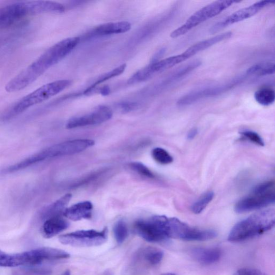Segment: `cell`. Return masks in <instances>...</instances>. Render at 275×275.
<instances>
[{
  "instance_id": "cell-1",
  "label": "cell",
  "mask_w": 275,
  "mask_h": 275,
  "mask_svg": "<svg viewBox=\"0 0 275 275\" xmlns=\"http://www.w3.org/2000/svg\"><path fill=\"white\" fill-rule=\"evenodd\" d=\"M65 6L50 1L18 2L0 8V29L12 26L29 16L46 13H62Z\"/></svg>"
},
{
  "instance_id": "cell-2",
  "label": "cell",
  "mask_w": 275,
  "mask_h": 275,
  "mask_svg": "<svg viewBox=\"0 0 275 275\" xmlns=\"http://www.w3.org/2000/svg\"><path fill=\"white\" fill-rule=\"evenodd\" d=\"M72 85L70 80H61L45 84L15 102L0 117V122H7L29 108L41 103L64 91Z\"/></svg>"
},
{
  "instance_id": "cell-3",
  "label": "cell",
  "mask_w": 275,
  "mask_h": 275,
  "mask_svg": "<svg viewBox=\"0 0 275 275\" xmlns=\"http://www.w3.org/2000/svg\"><path fill=\"white\" fill-rule=\"evenodd\" d=\"M275 211L268 209L255 213L239 222L231 230L228 240L240 242L258 236L271 230L274 225Z\"/></svg>"
},
{
  "instance_id": "cell-4",
  "label": "cell",
  "mask_w": 275,
  "mask_h": 275,
  "mask_svg": "<svg viewBox=\"0 0 275 275\" xmlns=\"http://www.w3.org/2000/svg\"><path fill=\"white\" fill-rule=\"evenodd\" d=\"M94 144L93 140L88 139L75 140L56 144L14 164L13 168L16 172H18L48 159L80 153Z\"/></svg>"
},
{
  "instance_id": "cell-5",
  "label": "cell",
  "mask_w": 275,
  "mask_h": 275,
  "mask_svg": "<svg viewBox=\"0 0 275 275\" xmlns=\"http://www.w3.org/2000/svg\"><path fill=\"white\" fill-rule=\"evenodd\" d=\"M274 200V182L267 181L257 185L249 195L240 200L235 204L234 209L238 213L248 212L266 207L273 203Z\"/></svg>"
},
{
  "instance_id": "cell-6",
  "label": "cell",
  "mask_w": 275,
  "mask_h": 275,
  "mask_svg": "<svg viewBox=\"0 0 275 275\" xmlns=\"http://www.w3.org/2000/svg\"><path fill=\"white\" fill-rule=\"evenodd\" d=\"M80 42L79 37L64 39L49 48L33 62L35 70L43 74L49 68L60 63L70 54Z\"/></svg>"
},
{
  "instance_id": "cell-7",
  "label": "cell",
  "mask_w": 275,
  "mask_h": 275,
  "mask_svg": "<svg viewBox=\"0 0 275 275\" xmlns=\"http://www.w3.org/2000/svg\"><path fill=\"white\" fill-rule=\"evenodd\" d=\"M235 3L233 1H218L202 8L192 15L182 25L175 29L171 34V37L178 38L188 33L194 28L217 16Z\"/></svg>"
},
{
  "instance_id": "cell-8",
  "label": "cell",
  "mask_w": 275,
  "mask_h": 275,
  "mask_svg": "<svg viewBox=\"0 0 275 275\" xmlns=\"http://www.w3.org/2000/svg\"><path fill=\"white\" fill-rule=\"evenodd\" d=\"M169 218L164 215H155L147 219L136 221L134 225L137 234L147 241L159 242L169 239Z\"/></svg>"
},
{
  "instance_id": "cell-9",
  "label": "cell",
  "mask_w": 275,
  "mask_h": 275,
  "mask_svg": "<svg viewBox=\"0 0 275 275\" xmlns=\"http://www.w3.org/2000/svg\"><path fill=\"white\" fill-rule=\"evenodd\" d=\"M168 234L169 238L198 241L211 240L217 235L213 230L192 228L176 218H169Z\"/></svg>"
},
{
  "instance_id": "cell-10",
  "label": "cell",
  "mask_w": 275,
  "mask_h": 275,
  "mask_svg": "<svg viewBox=\"0 0 275 275\" xmlns=\"http://www.w3.org/2000/svg\"><path fill=\"white\" fill-rule=\"evenodd\" d=\"M107 229L102 231L94 230H81L61 235L59 240L64 244L77 248L98 246L104 244L107 239Z\"/></svg>"
},
{
  "instance_id": "cell-11",
  "label": "cell",
  "mask_w": 275,
  "mask_h": 275,
  "mask_svg": "<svg viewBox=\"0 0 275 275\" xmlns=\"http://www.w3.org/2000/svg\"><path fill=\"white\" fill-rule=\"evenodd\" d=\"M245 77L243 75L238 76L227 82L203 88L202 89L192 92L181 97L178 101V104L181 106H186L205 98L219 95L227 92L241 84L244 80Z\"/></svg>"
},
{
  "instance_id": "cell-12",
  "label": "cell",
  "mask_w": 275,
  "mask_h": 275,
  "mask_svg": "<svg viewBox=\"0 0 275 275\" xmlns=\"http://www.w3.org/2000/svg\"><path fill=\"white\" fill-rule=\"evenodd\" d=\"M274 3V1H272V0L271 1L264 0V1H260L251 6L241 9L214 25L210 29V32L212 34L217 33L223 29L251 18L262 11L265 7Z\"/></svg>"
},
{
  "instance_id": "cell-13",
  "label": "cell",
  "mask_w": 275,
  "mask_h": 275,
  "mask_svg": "<svg viewBox=\"0 0 275 275\" xmlns=\"http://www.w3.org/2000/svg\"><path fill=\"white\" fill-rule=\"evenodd\" d=\"M113 111L106 106H99L93 112L84 115L72 118L66 124V128L72 129L78 127L100 124L110 120Z\"/></svg>"
},
{
  "instance_id": "cell-14",
  "label": "cell",
  "mask_w": 275,
  "mask_h": 275,
  "mask_svg": "<svg viewBox=\"0 0 275 275\" xmlns=\"http://www.w3.org/2000/svg\"><path fill=\"white\" fill-rule=\"evenodd\" d=\"M35 263L33 250L22 253L10 254L0 250V267H16L32 266Z\"/></svg>"
},
{
  "instance_id": "cell-15",
  "label": "cell",
  "mask_w": 275,
  "mask_h": 275,
  "mask_svg": "<svg viewBox=\"0 0 275 275\" xmlns=\"http://www.w3.org/2000/svg\"><path fill=\"white\" fill-rule=\"evenodd\" d=\"M93 208V206L91 202H82L66 209L63 214L68 219L73 221L89 219L92 217Z\"/></svg>"
},
{
  "instance_id": "cell-16",
  "label": "cell",
  "mask_w": 275,
  "mask_h": 275,
  "mask_svg": "<svg viewBox=\"0 0 275 275\" xmlns=\"http://www.w3.org/2000/svg\"><path fill=\"white\" fill-rule=\"evenodd\" d=\"M70 224L62 215L54 216L45 221L42 227V233L46 238H52L66 230Z\"/></svg>"
},
{
  "instance_id": "cell-17",
  "label": "cell",
  "mask_w": 275,
  "mask_h": 275,
  "mask_svg": "<svg viewBox=\"0 0 275 275\" xmlns=\"http://www.w3.org/2000/svg\"><path fill=\"white\" fill-rule=\"evenodd\" d=\"M191 255L196 261L203 264L209 265L220 259L222 252L218 248H196L192 251Z\"/></svg>"
},
{
  "instance_id": "cell-18",
  "label": "cell",
  "mask_w": 275,
  "mask_h": 275,
  "mask_svg": "<svg viewBox=\"0 0 275 275\" xmlns=\"http://www.w3.org/2000/svg\"><path fill=\"white\" fill-rule=\"evenodd\" d=\"M131 28V24L128 22H110L97 26L93 32L97 35L120 34L129 32Z\"/></svg>"
},
{
  "instance_id": "cell-19",
  "label": "cell",
  "mask_w": 275,
  "mask_h": 275,
  "mask_svg": "<svg viewBox=\"0 0 275 275\" xmlns=\"http://www.w3.org/2000/svg\"><path fill=\"white\" fill-rule=\"evenodd\" d=\"M137 258L142 262L151 266L159 264L163 258V252L158 248L147 247L138 254Z\"/></svg>"
},
{
  "instance_id": "cell-20",
  "label": "cell",
  "mask_w": 275,
  "mask_h": 275,
  "mask_svg": "<svg viewBox=\"0 0 275 275\" xmlns=\"http://www.w3.org/2000/svg\"><path fill=\"white\" fill-rule=\"evenodd\" d=\"M126 68V64H124L114 69V70H113L112 71L101 75L100 76L97 78V79L89 88H87L84 93H90L94 89V88L97 85H99L108 80H109L111 79V78L121 75L124 72Z\"/></svg>"
},
{
  "instance_id": "cell-21",
  "label": "cell",
  "mask_w": 275,
  "mask_h": 275,
  "mask_svg": "<svg viewBox=\"0 0 275 275\" xmlns=\"http://www.w3.org/2000/svg\"><path fill=\"white\" fill-rule=\"evenodd\" d=\"M72 199V194H67L63 197L54 203L46 214V219L54 217V216L61 215L63 214L65 206L70 202Z\"/></svg>"
},
{
  "instance_id": "cell-22",
  "label": "cell",
  "mask_w": 275,
  "mask_h": 275,
  "mask_svg": "<svg viewBox=\"0 0 275 275\" xmlns=\"http://www.w3.org/2000/svg\"><path fill=\"white\" fill-rule=\"evenodd\" d=\"M254 98L260 104L269 106L274 102V91L270 88H263L255 93Z\"/></svg>"
},
{
  "instance_id": "cell-23",
  "label": "cell",
  "mask_w": 275,
  "mask_h": 275,
  "mask_svg": "<svg viewBox=\"0 0 275 275\" xmlns=\"http://www.w3.org/2000/svg\"><path fill=\"white\" fill-rule=\"evenodd\" d=\"M274 64L271 63H265L256 64L249 68L246 71L249 76H265L274 73Z\"/></svg>"
},
{
  "instance_id": "cell-24",
  "label": "cell",
  "mask_w": 275,
  "mask_h": 275,
  "mask_svg": "<svg viewBox=\"0 0 275 275\" xmlns=\"http://www.w3.org/2000/svg\"><path fill=\"white\" fill-rule=\"evenodd\" d=\"M214 198L213 192L205 193L191 206V211L195 214H200L206 208Z\"/></svg>"
},
{
  "instance_id": "cell-25",
  "label": "cell",
  "mask_w": 275,
  "mask_h": 275,
  "mask_svg": "<svg viewBox=\"0 0 275 275\" xmlns=\"http://www.w3.org/2000/svg\"><path fill=\"white\" fill-rule=\"evenodd\" d=\"M114 233L117 242L122 243L128 235V229L125 222L122 220L118 221L114 226Z\"/></svg>"
},
{
  "instance_id": "cell-26",
  "label": "cell",
  "mask_w": 275,
  "mask_h": 275,
  "mask_svg": "<svg viewBox=\"0 0 275 275\" xmlns=\"http://www.w3.org/2000/svg\"><path fill=\"white\" fill-rule=\"evenodd\" d=\"M152 155L153 159L161 164H168L173 161L172 156L168 151L160 147L153 149Z\"/></svg>"
},
{
  "instance_id": "cell-27",
  "label": "cell",
  "mask_w": 275,
  "mask_h": 275,
  "mask_svg": "<svg viewBox=\"0 0 275 275\" xmlns=\"http://www.w3.org/2000/svg\"><path fill=\"white\" fill-rule=\"evenodd\" d=\"M29 267L19 271L16 275H50L52 272L50 269L45 268Z\"/></svg>"
},
{
  "instance_id": "cell-28",
  "label": "cell",
  "mask_w": 275,
  "mask_h": 275,
  "mask_svg": "<svg viewBox=\"0 0 275 275\" xmlns=\"http://www.w3.org/2000/svg\"><path fill=\"white\" fill-rule=\"evenodd\" d=\"M130 167L133 171L141 175L146 176L147 178H154L153 173L146 166L141 162H132L130 164Z\"/></svg>"
},
{
  "instance_id": "cell-29",
  "label": "cell",
  "mask_w": 275,
  "mask_h": 275,
  "mask_svg": "<svg viewBox=\"0 0 275 275\" xmlns=\"http://www.w3.org/2000/svg\"><path fill=\"white\" fill-rule=\"evenodd\" d=\"M240 134L244 139L260 146H263L264 143L260 135L252 131H244Z\"/></svg>"
},
{
  "instance_id": "cell-30",
  "label": "cell",
  "mask_w": 275,
  "mask_h": 275,
  "mask_svg": "<svg viewBox=\"0 0 275 275\" xmlns=\"http://www.w3.org/2000/svg\"><path fill=\"white\" fill-rule=\"evenodd\" d=\"M233 275H267L261 271L250 268H243L239 269Z\"/></svg>"
},
{
  "instance_id": "cell-31",
  "label": "cell",
  "mask_w": 275,
  "mask_h": 275,
  "mask_svg": "<svg viewBox=\"0 0 275 275\" xmlns=\"http://www.w3.org/2000/svg\"><path fill=\"white\" fill-rule=\"evenodd\" d=\"M138 104L135 103H126L120 105V109L123 112H129L136 109Z\"/></svg>"
},
{
  "instance_id": "cell-32",
  "label": "cell",
  "mask_w": 275,
  "mask_h": 275,
  "mask_svg": "<svg viewBox=\"0 0 275 275\" xmlns=\"http://www.w3.org/2000/svg\"><path fill=\"white\" fill-rule=\"evenodd\" d=\"M198 131L196 129H193L190 130L188 134V139L189 140H193L194 138L197 135Z\"/></svg>"
},
{
  "instance_id": "cell-33",
  "label": "cell",
  "mask_w": 275,
  "mask_h": 275,
  "mask_svg": "<svg viewBox=\"0 0 275 275\" xmlns=\"http://www.w3.org/2000/svg\"><path fill=\"white\" fill-rule=\"evenodd\" d=\"M61 275H71V272L69 270H66Z\"/></svg>"
},
{
  "instance_id": "cell-34",
  "label": "cell",
  "mask_w": 275,
  "mask_h": 275,
  "mask_svg": "<svg viewBox=\"0 0 275 275\" xmlns=\"http://www.w3.org/2000/svg\"><path fill=\"white\" fill-rule=\"evenodd\" d=\"M103 275H114L112 272L109 271H105Z\"/></svg>"
},
{
  "instance_id": "cell-35",
  "label": "cell",
  "mask_w": 275,
  "mask_h": 275,
  "mask_svg": "<svg viewBox=\"0 0 275 275\" xmlns=\"http://www.w3.org/2000/svg\"><path fill=\"white\" fill-rule=\"evenodd\" d=\"M161 275H175L174 273H164Z\"/></svg>"
}]
</instances>
